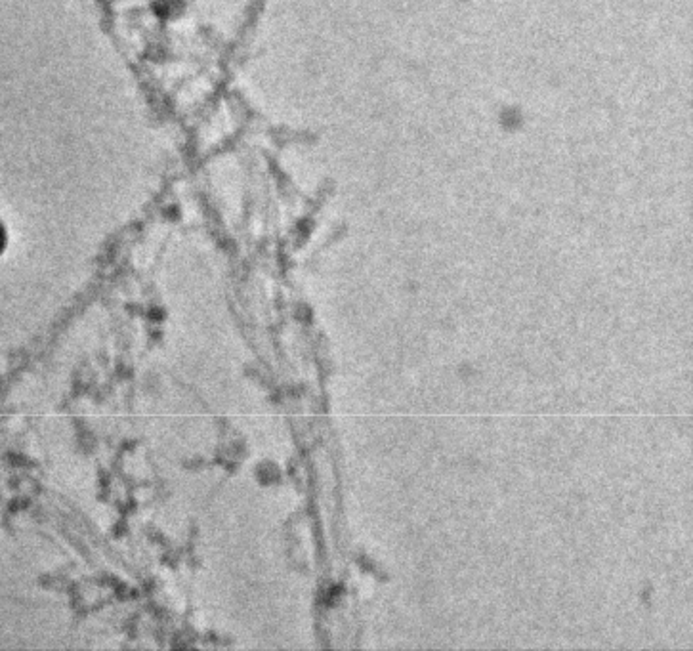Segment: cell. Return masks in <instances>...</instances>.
I'll list each match as a JSON object with an SVG mask.
<instances>
[{"instance_id":"6da1fadb","label":"cell","mask_w":693,"mask_h":651,"mask_svg":"<svg viewBox=\"0 0 693 651\" xmlns=\"http://www.w3.org/2000/svg\"><path fill=\"white\" fill-rule=\"evenodd\" d=\"M4 247H6V228L0 222V252L4 251Z\"/></svg>"}]
</instances>
